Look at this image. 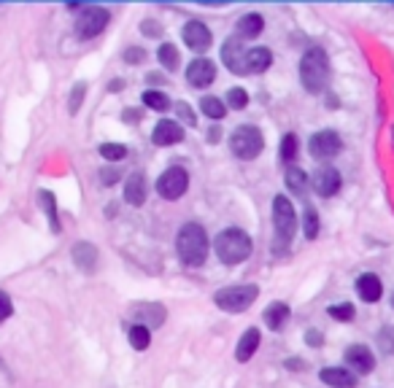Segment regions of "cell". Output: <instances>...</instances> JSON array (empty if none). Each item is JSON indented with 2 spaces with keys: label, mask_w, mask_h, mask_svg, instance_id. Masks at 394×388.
I'll return each instance as SVG.
<instances>
[{
  "label": "cell",
  "mask_w": 394,
  "mask_h": 388,
  "mask_svg": "<svg viewBox=\"0 0 394 388\" xmlns=\"http://www.w3.org/2000/svg\"><path fill=\"white\" fill-rule=\"evenodd\" d=\"M305 340H308L313 348H319V345H322V334H319V332H308V334H305Z\"/></svg>",
  "instance_id": "b9f144b4"
},
{
  "label": "cell",
  "mask_w": 394,
  "mask_h": 388,
  "mask_svg": "<svg viewBox=\"0 0 394 388\" xmlns=\"http://www.w3.org/2000/svg\"><path fill=\"white\" fill-rule=\"evenodd\" d=\"M214 248H216V257L222 259L225 264H240V261H246L249 254H251V237H249L243 229L230 226V229L219 232Z\"/></svg>",
  "instance_id": "3957f363"
},
{
  "label": "cell",
  "mask_w": 394,
  "mask_h": 388,
  "mask_svg": "<svg viewBox=\"0 0 394 388\" xmlns=\"http://www.w3.org/2000/svg\"><path fill=\"white\" fill-rule=\"evenodd\" d=\"M108 22H111V14L105 8L87 6V8H81V17L76 19V35L84 38V41H90V38H95V35H100V32L105 30Z\"/></svg>",
  "instance_id": "52a82bcc"
},
{
  "label": "cell",
  "mask_w": 394,
  "mask_h": 388,
  "mask_svg": "<svg viewBox=\"0 0 394 388\" xmlns=\"http://www.w3.org/2000/svg\"><path fill=\"white\" fill-rule=\"evenodd\" d=\"M227 105L235 108V111H240V108H246L249 105V95H246V89H240V87H235L227 92Z\"/></svg>",
  "instance_id": "d6a6232c"
},
{
  "label": "cell",
  "mask_w": 394,
  "mask_h": 388,
  "mask_svg": "<svg viewBox=\"0 0 394 388\" xmlns=\"http://www.w3.org/2000/svg\"><path fill=\"white\" fill-rule=\"evenodd\" d=\"M313 189L322 194V197H332L340 189V173L335 167H322L316 175H313Z\"/></svg>",
  "instance_id": "2e32d148"
},
{
  "label": "cell",
  "mask_w": 394,
  "mask_h": 388,
  "mask_svg": "<svg viewBox=\"0 0 394 388\" xmlns=\"http://www.w3.org/2000/svg\"><path fill=\"white\" fill-rule=\"evenodd\" d=\"M257 345H260V332L257 329H249L240 340H238V348H235V358L238 361H249L251 356L257 354Z\"/></svg>",
  "instance_id": "44dd1931"
},
{
  "label": "cell",
  "mask_w": 394,
  "mask_h": 388,
  "mask_svg": "<svg viewBox=\"0 0 394 388\" xmlns=\"http://www.w3.org/2000/svg\"><path fill=\"white\" fill-rule=\"evenodd\" d=\"M257 294L260 289L246 283V286H230V289H222L214 294V302L216 308L227 310V313H243L251 308V302H257Z\"/></svg>",
  "instance_id": "277c9868"
},
{
  "label": "cell",
  "mask_w": 394,
  "mask_h": 388,
  "mask_svg": "<svg viewBox=\"0 0 394 388\" xmlns=\"http://www.w3.org/2000/svg\"><path fill=\"white\" fill-rule=\"evenodd\" d=\"M287 321H289V308H287L284 302H273V305L265 310V323H267V329L278 332V329H284V323Z\"/></svg>",
  "instance_id": "7402d4cb"
},
{
  "label": "cell",
  "mask_w": 394,
  "mask_h": 388,
  "mask_svg": "<svg viewBox=\"0 0 394 388\" xmlns=\"http://www.w3.org/2000/svg\"><path fill=\"white\" fill-rule=\"evenodd\" d=\"M138 119H141V114H138V111H135V114H132V111L125 114V122H138Z\"/></svg>",
  "instance_id": "ee69618b"
},
{
  "label": "cell",
  "mask_w": 394,
  "mask_h": 388,
  "mask_svg": "<svg viewBox=\"0 0 394 388\" xmlns=\"http://www.w3.org/2000/svg\"><path fill=\"white\" fill-rule=\"evenodd\" d=\"M222 60L225 65L230 67L232 73H246V49L230 38V41H225V46H222Z\"/></svg>",
  "instance_id": "9a60e30c"
},
{
  "label": "cell",
  "mask_w": 394,
  "mask_h": 388,
  "mask_svg": "<svg viewBox=\"0 0 394 388\" xmlns=\"http://www.w3.org/2000/svg\"><path fill=\"white\" fill-rule=\"evenodd\" d=\"M187 186H189V175H187L184 167H170L157 178V192L165 200H178L187 192Z\"/></svg>",
  "instance_id": "9c48e42d"
},
{
  "label": "cell",
  "mask_w": 394,
  "mask_h": 388,
  "mask_svg": "<svg viewBox=\"0 0 394 388\" xmlns=\"http://www.w3.org/2000/svg\"><path fill=\"white\" fill-rule=\"evenodd\" d=\"M132 321L138 323V326H160L165 321V308L163 305H157V302H141V305H135L130 310Z\"/></svg>",
  "instance_id": "30bf717a"
},
{
  "label": "cell",
  "mask_w": 394,
  "mask_h": 388,
  "mask_svg": "<svg viewBox=\"0 0 394 388\" xmlns=\"http://www.w3.org/2000/svg\"><path fill=\"white\" fill-rule=\"evenodd\" d=\"M200 108H203V114H205L208 119H222V116L227 114V108H225V103H222L219 97H203Z\"/></svg>",
  "instance_id": "484cf974"
},
{
  "label": "cell",
  "mask_w": 394,
  "mask_h": 388,
  "mask_svg": "<svg viewBox=\"0 0 394 388\" xmlns=\"http://www.w3.org/2000/svg\"><path fill=\"white\" fill-rule=\"evenodd\" d=\"M73 259H76V264H79L81 270H87V272L98 267V251H95V246H90V243L73 246Z\"/></svg>",
  "instance_id": "603a6c76"
},
{
  "label": "cell",
  "mask_w": 394,
  "mask_h": 388,
  "mask_svg": "<svg viewBox=\"0 0 394 388\" xmlns=\"http://www.w3.org/2000/svg\"><path fill=\"white\" fill-rule=\"evenodd\" d=\"M125 60H127V63H143V60H146V52H143V49H127V52H125Z\"/></svg>",
  "instance_id": "ab89813d"
},
{
  "label": "cell",
  "mask_w": 394,
  "mask_h": 388,
  "mask_svg": "<svg viewBox=\"0 0 394 388\" xmlns=\"http://www.w3.org/2000/svg\"><path fill=\"white\" fill-rule=\"evenodd\" d=\"M146 194H149V181H146V175H143V173H132L130 178H127V184H125V200L138 208V205L146 202Z\"/></svg>",
  "instance_id": "ac0fdd59"
},
{
  "label": "cell",
  "mask_w": 394,
  "mask_h": 388,
  "mask_svg": "<svg viewBox=\"0 0 394 388\" xmlns=\"http://www.w3.org/2000/svg\"><path fill=\"white\" fill-rule=\"evenodd\" d=\"M157 57H160L163 67L176 70V65H178V52H176V46H173V43H163V46H160V52H157Z\"/></svg>",
  "instance_id": "4dcf8cb0"
},
{
  "label": "cell",
  "mask_w": 394,
  "mask_h": 388,
  "mask_svg": "<svg viewBox=\"0 0 394 388\" xmlns=\"http://www.w3.org/2000/svg\"><path fill=\"white\" fill-rule=\"evenodd\" d=\"M219 135H222L219 129H216V127H211V132H208V140H211V143H216V140H219Z\"/></svg>",
  "instance_id": "7bdbcfd3"
},
{
  "label": "cell",
  "mask_w": 394,
  "mask_h": 388,
  "mask_svg": "<svg viewBox=\"0 0 394 388\" xmlns=\"http://www.w3.org/2000/svg\"><path fill=\"white\" fill-rule=\"evenodd\" d=\"M141 30H143V35H160V32H163V28H160V25H152V19H146Z\"/></svg>",
  "instance_id": "60d3db41"
},
{
  "label": "cell",
  "mask_w": 394,
  "mask_h": 388,
  "mask_svg": "<svg viewBox=\"0 0 394 388\" xmlns=\"http://www.w3.org/2000/svg\"><path fill=\"white\" fill-rule=\"evenodd\" d=\"M176 251H178V257L184 264H189V267H200L205 257H208V235H205V229L200 224H184L181 226V232H178V237H176Z\"/></svg>",
  "instance_id": "7a4b0ae2"
},
{
  "label": "cell",
  "mask_w": 394,
  "mask_h": 388,
  "mask_svg": "<svg viewBox=\"0 0 394 388\" xmlns=\"http://www.w3.org/2000/svg\"><path fill=\"white\" fill-rule=\"evenodd\" d=\"M100 154L105 157V160H125V154H127V149L122 146V143H103L100 146Z\"/></svg>",
  "instance_id": "1f68e13d"
},
{
  "label": "cell",
  "mask_w": 394,
  "mask_h": 388,
  "mask_svg": "<svg viewBox=\"0 0 394 388\" xmlns=\"http://www.w3.org/2000/svg\"><path fill=\"white\" fill-rule=\"evenodd\" d=\"M322 383H327L329 388H354L357 386V375L346 367H327L319 372Z\"/></svg>",
  "instance_id": "5bb4252c"
},
{
  "label": "cell",
  "mask_w": 394,
  "mask_h": 388,
  "mask_svg": "<svg viewBox=\"0 0 394 388\" xmlns=\"http://www.w3.org/2000/svg\"><path fill=\"white\" fill-rule=\"evenodd\" d=\"M287 186H289V192H292V194H300V197H305L308 178H305V173H302L300 167H292V170L287 173Z\"/></svg>",
  "instance_id": "d4e9b609"
},
{
  "label": "cell",
  "mask_w": 394,
  "mask_h": 388,
  "mask_svg": "<svg viewBox=\"0 0 394 388\" xmlns=\"http://www.w3.org/2000/svg\"><path fill=\"white\" fill-rule=\"evenodd\" d=\"M302 232L308 240H313L319 235V216L313 208H305V213H302Z\"/></svg>",
  "instance_id": "83f0119b"
},
{
  "label": "cell",
  "mask_w": 394,
  "mask_h": 388,
  "mask_svg": "<svg viewBox=\"0 0 394 388\" xmlns=\"http://www.w3.org/2000/svg\"><path fill=\"white\" fill-rule=\"evenodd\" d=\"M130 345L135 351H146L149 348V329L146 326H132L130 329Z\"/></svg>",
  "instance_id": "f546056e"
},
{
  "label": "cell",
  "mask_w": 394,
  "mask_h": 388,
  "mask_svg": "<svg viewBox=\"0 0 394 388\" xmlns=\"http://www.w3.org/2000/svg\"><path fill=\"white\" fill-rule=\"evenodd\" d=\"M357 294H360L364 302H378V299H381V294H384L381 278H378V275H373V272L360 275V281H357Z\"/></svg>",
  "instance_id": "d6986e66"
},
{
  "label": "cell",
  "mask_w": 394,
  "mask_h": 388,
  "mask_svg": "<svg viewBox=\"0 0 394 388\" xmlns=\"http://www.w3.org/2000/svg\"><path fill=\"white\" fill-rule=\"evenodd\" d=\"M143 105H146V108H154V111H167V108H170V100H167L163 92L149 89V92H143Z\"/></svg>",
  "instance_id": "f1b7e54d"
},
{
  "label": "cell",
  "mask_w": 394,
  "mask_h": 388,
  "mask_svg": "<svg viewBox=\"0 0 394 388\" xmlns=\"http://www.w3.org/2000/svg\"><path fill=\"white\" fill-rule=\"evenodd\" d=\"M392 308H394V291H392Z\"/></svg>",
  "instance_id": "bcb514c9"
},
{
  "label": "cell",
  "mask_w": 394,
  "mask_h": 388,
  "mask_svg": "<svg viewBox=\"0 0 394 388\" xmlns=\"http://www.w3.org/2000/svg\"><path fill=\"white\" fill-rule=\"evenodd\" d=\"M297 157V135H284L281 140V160L292 162Z\"/></svg>",
  "instance_id": "836d02e7"
},
{
  "label": "cell",
  "mask_w": 394,
  "mask_h": 388,
  "mask_svg": "<svg viewBox=\"0 0 394 388\" xmlns=\"http://www.w3.org/2000/svg\"><path fill=\"white\" fill-rule=\"evenodd\" d=\"M184 43L189 46V49H197V52H205L208 46H211V30L203 25V22H197V19H192V22H187L184 25Z\"/></svg>",
  "instance_id": "4fadbf2b"
},
{
  "label": "cell",
  "mask_w": 394,
  "mask_h": 388,
  "mask_svg": "<svg viewBox=\"0 0 394 388\" xmlns=\"http://www.w3.org/2000/svg\"><path fill=\"white\" fill-rule=\"evenodd\" d=\"M265 22L260 14H249V17H243L240 22H238V35L240 38H257L260 32H262Z\"/></svg>",
  "instance_id": "cb8c5ba5"
},
{
  "label": "cell",
  "mask_w": 394,
  "mask_h": 388,
  "mask_svg": "<svg viewBox=\"0 0 394 388\" xmlns=\"http://www.w3.org/2000/svg\"><path fill=\"white\" fill-rule=\"evenodd\" d=\"M340 149H343V140L335 129H322L308 140V151L313 160H332L340 154Z\"/></svg>",
  "instance_id": "ba28073f"
},
{
  "label": "cell",
  "mask_w": 394,
  "mask_h": 388,
  "mask_svg": "<svg viewBox=\"0 0 394 388\" xmlns=\"http://www.w3.org/2000/svg\"><path fill=\"white\" fill-rule=\"evenodd\" d=\"M11 310H14V308H11V299H8V294H6V291H0V323H3L6 319H8V316H11Z\"/></svg>",
  "instance_id": "f35d334b"
},
{
  "label": "cell",
  "mask_w": 394,
  "mask_h": 388,
  "mask_svg": "<svg viewBox=\"0 0 394 388\" xmlns=\"http://www.w3.org/2000/svg\"><path fill=\"white\" fill-rule=\"evenodd\" d=\"M116 181H119V170H114V167L100 170V184H103V186H114Z\"/></svg>",
  "instance_id": "8d00e7d4"
},
{
  "label": "cell",
  "mask_w": 394,
  "mask_h": 388,
  "mask_svg": "<svg viewBox=\"0 0 394 388\" xmlns=\"http://www.w3.org/2000/svg\"><path fill=\"white\" fill-rule=\"evenodd\" d=\"M108 89H111V92H119V89H122V81H119V78H116V81H111V84H108Z\"/></svg>",
  "instance_id": "f6af8a7d"
},
{
  "label": "cell",
  "mask_w": 394,
  "mask_h": 388,
  "mask_svg": "<svg viewBox=\"0 0 394 388\" xmlns=\"http://www.w3.org/2000/svg\"><path fill=\"white\" fill-rule=\"evenodd\" d=\"M346 364H349L354 372L367 375V372H373V367H375V356L370 354L367 345H349V348H346Z\"/></svg>",
  "instance_id": "7c38bea8"
},
{
  "label": "cell",
  "mask_w": 394,
  "mask_h": 388,
  "mask_svg": "<svg viewBox=\"0 0 394 388\" xmlns=\"http://www.w3.org/2000/svg\"><path fill=\"white\" fill-rule=\"evenodd\" d=\"M81 100H84V84H76L73 92H70V100H68V111L76 114L81 108Z\"/></svg>",
  "instance_id": "d590c367"
},
{
  "label": "cell",
  "mask_w": 394,
  "mask_h": 388,
  "mask_svg": "<svg viewBox=\"0 0 394 388\" xmlns=\"http://www.w3.org/2000/svg\"><path fill=\"white\" fill-rule=\"evenodd\" d=\"M273 224H276V237H278V246L276 248H281V246H289V240H292V235H295V208H292V202L284 197V194H278L276 200H273Z\"/></svg>",
  "instance_id": "5b68a950"
},
{
  "label": "cell",
  "mask_w": 394,
  "mask_h": 388,
  "mask_svg": "<svg viewBox=\"0 0 394 388\" xmlns=\"http://www.w3.org/2000/svg\"><path fill=\"white\" fill-rule=\"evenodd\" d=\"M332 319H338V321H351L354 319V305H349V302H343V305H332L327 310Z\"/></svg>",
  "instance_id": "e575fe53"
},
{
  "label": "cell",
  "mask_w": 394,
  "mask_h": 388,
  "mask_svg": "<svg viewBox=\"0 0 394 388\" xmlns=\"http://www.w3.org/2000/svg\"><path fill=\"white\" fill-rule=\"evenodd\" d=\"M262 146H265L262 132L257 127H251V125L238 127L230 138V149L238 160H254L262 151Z\"/></svg>",
  "instance_id": "8992f818"
},
{
  "label": "cell",
  "mask_w": 394,
  "mask_h": 388,
  "mask_svg": "<svg viewBox=\"0 0 394 388\" xmlns=\"http://www.w3.org/2000/svg\"><path fill=\"white\" fill-rule=\"evenodd\" d=\"M216 78V65L211 63V60H192L189 67H187V81L197 87V89H203V87H208L211 81Z\"/></svg>",
  "instance_id": "8fae6325"
},
{
  "label": "cell",
  "mask_w": 394,
  "mask_h": 388,
  "mask_svg": "<svg viewBox=\"0 0 394 388\" xmlns=\"http://www.w3.org/2000/svg\"><path fill=\"white\" fill-rule=\"evenodd\" d=\"M327 78H329V60H327V52L313 46L302 54L300 60V81L302 87L311 92V95H319L324 87H327Z\"/></svg>",
  "instance_id": "6da1fadb"
},
{
  "label": "cell",
  "mask_w": 394,
  "mask_h": 388,
  "mask_svg": "<svg viewBox=\"0 0 394 388\" xmlns=\"http://www.w3.org/2000/svg\"><path fill=\"white\" fill-rule=\"evenodd\" d=\"M176 114H178V116H181L187 125H195V122H197V116L192 114V108H189L187 103H178V105H176Z\"/></svg>",
  "instance_id": "74e56055"
},
{
  "label": "cell",
  "mask_w": 394,
  "mask_h": 388,
  "mask_svg": "<svg viewBox=\"0 0 394 388\" xmlns=\"http://www.w3.org/2000/svg\"><path fill=\"white\" fill-rule=\"evenodd\" d=\"M41 205L49 216V224H52V232H60V222H57V202H54V194L52 192H41Z\"/></svg>",
  "instance_id": "4316f807"
},
{
  "label": "cell",
  "mask_w": 394,
  "mask_h": 388,
  "mask_svg": "<svg viewBox=\"0 0 394 388\" xmlns=\"http://www.w3.org/2000/svg\"><path fill=\"white\" fill-rule=\"evenodd\" d=\"M184 138V129L178 122H170V119H163L154 132H152V140L157 143V146H173V143H178Z\"/></svg>",
  "instance_id": "e0dca14e"
},
{
  "label": "cell",
  "mask_w": 394,
  "mask_h": 388,
  "mask_svg": "<svg viewBox=\"0 0 394 388\" xmlns=\"http://www.w3.org/2000/svg\"><path fill=\"white\" fill-rule=\"evenodd\" d=\"M270 63H273L270 49L257 46V49L246 52V73H262V70H267V67H270Z\"/></svg>",
  "instance_id": "ffe728a7"
}]
</instances>
